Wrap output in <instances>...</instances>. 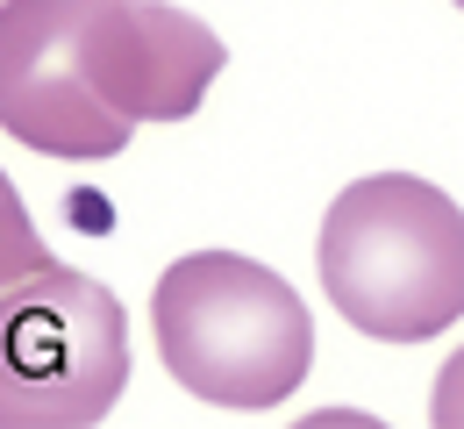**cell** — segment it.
I'll return each instance as SVG.
<instances>
[{
    "instance_id": "7a4b0ae2",
    "label": "cell",
    "mask_w": 464,
    "mask_h": 429,
    "mask_svg": "<svg viewBox=\"0 0 464 429\" xmlns=\"http://www.w3.org/2000/svg\"><path fill=\"white\" fill-rule=\"evenodd\" d=\"M322 287L350 329L421 344L464 307V215L443 186L379 172L336 193L322 222Z\"/></svg>"
},
{
    "instance_id": "5b68a950",
    "label": "cell",
    "mask_w": 464,
    "mask_h": 429,
    "mask_svg": "<svg viewBox=\"0 0 464 429\" xmlns=\"http://www.w3.org/2000/svg\"><path fill=\"white\" fill-rule=\"evenodd\" d=\"M29 265H51V250H44V237L29 229L14 186L0 180V279H14V272H29Z\"/></svg>"
},
{
    "instance_id": "3957f363",
    "label": "cell",
    "mask_w": 464,
    "mask_h": 429,
    "mask_svg": "<svg viewBox=\"0 0 464 429\" xmlns=\"http://www.w3.org/2000/svg\"><path fill=\"white\" fill-rule=\"evenodd\" d=\"M158 351L186 394L215 408H272L314 366V322L272 265L193 250L158 279Z\"/></svg>"
},
{
    "instance_id": "6da1fadb",
    "label": "cell",
    "mask_w": 464,
    "mask_h": 429,
    "mask_svg": "<svg viewBox=\"0 0 464 429\" xmlns=\"http://www.w3.org/2000/svg\"><path fill=\"white\" fill-rule=\"evenodd\" d=\"M222 58L158 0H0V122L51 158H115L136 122L193 115Z\"/></svg>"
},
{
    "instance_id": "277c9868",
    "label": "cell",
    "mask_w": 464,
    "mask_h": 429,
    "mask_svg": "<svg viewBox=\"0 0 464 429\" xmlns=\"http://www.w3.org/2000/svg\"><path fill=\"white\" fill-rule=\"evenodd\" d=\"M129 379V322L86 272L0 279V423H101Z\"/></svg>"
}]
</instances>
